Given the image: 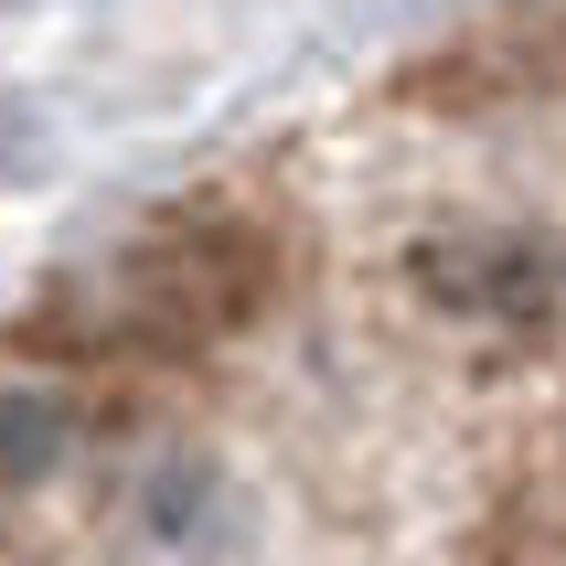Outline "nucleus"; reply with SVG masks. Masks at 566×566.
<instances>
[{
    "label": "nucleus",
    "mask_w": 566,
    "mask_h": 566,
    "mask_svg": "<svg viewBox=\"0 0 566 566\" xmlns=\"http://www.w3.org/2000/svg\"><path fill=\"white\" fill-rule=\"evenodd\" d=\"M247 300H256V256L235 235H150L107 279V321L139 343H203L224 321H247Z\"/></svg>",
    "instance_id": "f257e3e1"
}]
</instances>
